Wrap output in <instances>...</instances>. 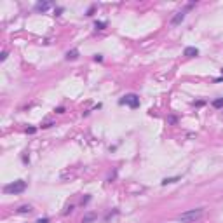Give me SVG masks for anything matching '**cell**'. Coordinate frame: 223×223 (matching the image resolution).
I'll list each match as a JSON object with an SVG mask.
<instances>
[{
    "label": "cell",
    "instance_id": "7a4b0ae2",
    "mask_svg": "<svg viewBox=\"0 0 223 223\" xmlns=\"http://www.w3.org/2000/svg\"><path fill=\"white\" fill-rule=\"evenodd\" d=\"M26 190V181H23V179H18V181H12V183L5 185L4 187V193H12V195H16V193H21Z\"/></svg>",
    "mask_w": 223,
    "mask_h": 223
},
{
    "label": "cell",
    "instance_id": "5bb4252c",
    "mask_svg": "<svg viewBox=\"0 0 223 223\" xmlns=\"http://www.w3.org/2000/svg\"><path fill=\"white\" fill-rule=\"evenodd\" d=\"M37 223H49V220H47V218H44V220H39Z\"/></svg>",
    "mask_w": 223,
    "mask_h": 223
},
{
    "label": "cell",
    "instance_id": "277c9868",
    "mask_svg": "<svg viewBox=\"0 0 223 223\" xmlns=\"http://www.w3.org/2000/svg\"><path fill=\"white\" fill-rule=\"evenodd\" d=\"M49 7H51V2H39V4L35 5V11H39V12H45Z\"/></svg>",
    "mask_w": 223,
    "mask_h": 223
},
{
    "label": "cell",
    "instance_id": "7c38bea8",
    "mask_svg": "<svg viewBox=\"0 0 223 223\" xmlns=\"http://www.w3.org/2000/svg\"><path fill=\"white\" fill-rule=\"evenodd\" d=\"M105 26H106V23H105V21H100V23H96V28H98V30H103Z\"/></svg>",
    "mask_w": 223,
    "mask_h": 223
},
{
    "label": "cell",
    "instance_id": "6da1fadb",
    "mask_svg": "<svg viewBox=\"0 0 223 223\" xmlns=\"http://www.w3.org/2000/svg\"><path fill=\"white\" fill-rule=\"evenodd\" d=\"M204 214V207H195V209H188L185 213L179 214V221L181 223H192V221H197Z\"/></svg>",
    "mask_w": 223,
    "mask_h": 223
},
{
    "label": "cell",
    "instance_id": "4fadbf2b",
    "mask_svg": "<svg viewBox=\"0 0 223 223\" xmlns=\"http://www.w3.org/2000/svg\"><path fill=\"white\" fill-rule=\"evenodd\" d=\"M0 59H2V61H5V59H7V53H2V56H0Z\"/></svg>",
    "mask_w": 223,
    "mask_h": 223
},
{
    "label": "cell",
    "instance_id": "8992f818",
    "mask_svg": "<svg viewBox=\"0 0 223 223\" xmlns=\"http://www.w3.org/2000/svg\"><path fill=\"white\" fill-rule=\"evenodd\" d=\"M183 54H185L187 58H193V56H197V54H199V51H197L195 47H187Z\"/></svg>",
    "mask_w": 223,
    "mask_h": 223
},
{
    "label": "cell",
    "instance_id": "30bf717a",
    "mask_svg": "<svg viewBox=\"0 0 223 223\" xmlns=\"http://www.w3.org/2000/svg\"><path fill=\"white\" fill-rule=\"evenodd\" d=\"M178 176L176 178H166V179H162V185H167V183H174V181H178Z\"/></svg>",
    "mask_w": 223,
    "mask_h": 223
},
{
    "label": "cell",
    "instance_id": "9c48e42d",
    "mask_svg": "<svg viewBox=\"0 0 223 223\" xmlns=\"http://www.w3.org/2000/svg\"><path fill=\"white\" fill-rule=\"evenodd\" d=\"M18 213H31V206H21L18 209Z\"/></svg>",
    "mask_w": 223,
    "mask_h": 223
},
{
    "label": "cell",
    "instance_id": "52a82bcc",
    "mask_svg": "<svg viewBox=\"0 0 223 223\" xmlns=\"http://www.w3.org/2000/svg\"><path fill=\"white\" fill-rule=\"evenodd\" d=\"M77 58H79V51H77V49H72V51L66 53V59H68V61H70V59H77Z\"/></svg>",
    "mask_w": 223,
    "mask_h": 223
},
{
    "label": "cell",
    "instance_id": "3957f363",
    "mask_svg": "<svg viewBox=\"0 0 223 223\" xmlns=\"http://www.w3.org/2000/svg\"><path fill=\"white\" fill-rule=\"evenodd\" d=\"M120 105H129L131 108H138L140 106V98L136 96V94H126L120 100Z\"/></svg>",
    "mask_w": 223,
    "mask_h": 223
},
{
    "label": "cell",
    "instance_id": "5b68a950",
    "mask_svg": "<svg viewBox=\"0 0 223 223\" xmlns=\"http://www.w3.org/2000/svg\"><path fill=\"white\" fill-rule=\"evenodd\" d=\"M183 19H185V11H181V12H176V16L171 19V25H179Z\"/></svg>",
    "mask_w": 223,
    "mask_h": 223
},
{
    "label": "cell",
    "instance_id": "ba28073f",
    "mask_svg": "<svg viewBox=\"0 0 223 223\" xmlns=\"http://www.w3.org/2000/svg\"><path fill=\"white\" fill-rule=\"evenodd\" d=\"M213 106H214V108H221V106H223V98L214 100V101H213Z\"/></svg>",
    "mask_w": 223,
    "mask_h": 223
},
{
    "label": "cell",
    "instance_id": "8fae6325",
    "mask_svg": "<svg viewBox=\"0 0 223 223\" xmlns=\"http://www.w3.org/2000/svg\"><path fill=\"white\" fill-rule=\"evenodd\" d=\"M96 218V216H94V214H87V216H84V220H82V223H91L92 220Z\"/></svg>",
    "mask_w": 223,
    "mask_h": 223
},
{
    "label": "cell",
    "instance_id": "9a60e30c",
    "mask_svg": "<svg viewBox=\"0 0 223 223\" xmlns=\"http://www.w3.org/2000/svg\"><path fill=\"white\" fill-rule=\"evenodd\" d=\"M221 72H223V70H221Z\"/></svg>",
    "mask_w": 223,
    "mask_h": 223
}]
</instances>
